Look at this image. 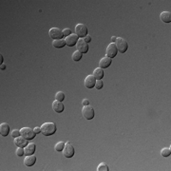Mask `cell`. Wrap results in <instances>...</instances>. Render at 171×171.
Wrapping results in <instances>:
<instances>
[{"label":"cell","instance_id":"cell-28","mask_svg":"<svg viewBox=\"0 0 171 171\" xmlns=\"http://www.w3.org/2000/svg\"><path fill=\"white\" fill-rule=\"evenodd\" d=\"M15 153L17 156H19V157H21V156H23L24 154H25V151H24V148H17Z\"/></svg>","mask_w":171,"mask_h":171},{"label":"cell","instance_id":"cell-13","mask_svg":"<svg viewBox=\"0 0 171 171\" xmlns=\"http://www.w3.org/2000/svg\"><path fill=\"white\" fill-rule=\"evenodd\" d=\"M52 109L55 112H57V113H62L65 109V106L63 104V102L56 100L52 103Z\"/></svg>","mask_w":171,"mask_h":171},{"label":"cell","instance_id":"cell-22","mask_svg":"<svg viewBox=\"0 0 171 171\" xmlns=\"http://www.w3.org/2000/svg\"><path fill=\"white\" fill-rule=\"evenodd\" d=\"M65 145H66V144L64 143V142H58L54 146V149L57 151V152H62L63 149H64V148H65Z\"/></svg>","mask_w":171,"mask_h":171},{"label":"cell","instance_id":"cell-2","mask_svg":"<svg viewBox=\"0 0 171 171\" xmlns=\"http://www.w3.org/2000/svg\"><path fill=\"white\" fill-rule=\"evenodd\" d=\"M116 47H117V50H118L119 52L121 53H125L128 48V44L126 42V40L125 39L121 38V37H117L116 39Z\"/></svg>","mask_w":171,"mask_h":171},{"label":"cell","instance_id":"cell-14","mask_svg":"<svg viewBox=\"0 0 171 171\" xmlns=\"http://www.w3.org/2000/svg\"><path fill=\"white\" fill-rule=\"evenodd\" d=\"M111 63H112V59L111 58H109V57H107V56H106V57H103L102 59L100 60V62H99V68H109L110 65H111Z\"/></svg>","mask_w":171,"mask_h":171},{"label":"cell","instance_id":"cell-11","mask_svg":"<svg viewBox=\"0 0 171 171\" xmlns=\"http://www.w3.org/2000/svg\"><path fill=\"white\" fill-rule=\"evenodd\" d=\"M29 140L25 139L24 137L22 136H19L17 137V138H14V145H15L16 146H18V148H25L26 146L29 145Z\"/></svg>","mask_w":171,"mask_h":171},{"label":"cell","instance_id":"cell-23","mask_svg":"<svg viewBox=\"0 0 171 171\" xmlns=\"http://www.w3.org/2000/svg\"><path fill=\"white\" fill-rule=\"evenodd\" d=\"M161 155L163 156V157H169L171 155V149L170 148H164L161 150Z\"/></svg>","mask_w":171,"mask_h":171},{"label":"cell","instance_id":"cell-32","mask_svg":"<svg viewBox=\"0 0 171 171\" xmlns=\"http://www.w3.org/2000/svg\"><path fill=\"white\" fill-rule=\"evenodd\" d=\"M33 130H34V132H35L36 134H38V133L41 132V128H39V126H36V128H33Z\"/></svg>","mask_w":171,"mask_h":171},{"label":"cell","instance_id":"cell-25","mask_svg":"<svg viewBox=\"0 0 171 171\" xmlns=\"http://www.w3.org/2000/svg\"><path fill=\"white\" fill-rule=\"evenodd\" d=\"M97 170H98V171H109V167H107L106 164L102 163V164H100L98 165V167H97Z\"/></svg>","mask_w":171,"mask_h":171},{"label":"cell","instance_id":"cell-20","mask_svg":"<svg viewBox=\"0 0 171 171\" xmlns=\"http://www.w3.org/2000/svg\"><path fill=\"white\" fill-rule=\"evenodd\" d=\"M52 46L57 48H62L66 46V41L65 39H57V40L52 41Z\"/></svg>","mask_w":171,"mask_h":171},{"label":"cell","instance_id":"cell-33","mask_svg":"<svg viewBox=\"0 0 171 171\" xmlns=\"http://www.w3.org/2000/svg\"><path fill=\"white\" fill-rule=\"evenodd\" d=\"M0 68H1L2 70H6V65H5V64H1V66H0Z\"/></svg>","mask_w":171,"mask_h":171},{"label":"cell","instance_id":"cell-12","mask_svg":"<svg viewBox=\"0 0 171 171\" xmlns=\"http://www.w3.org/2000/svg\"><path fill=\"white\" fill-rule=\"evenodd\" d=\"M96 84V79L93 75H87L85 79V86L87 89H93Z\"/></svg>","mask_w":171,"mask_h":171},{"label":"cell","instance_id":"cell-15","mask_svg":"<svg viewBox=\"0 0 171 171\" xmlns=\"http://www.w3.org/2000/svg\"><path fill=\"white\" fill-rule=\"evenodd\" d=\"M36 162V156H34L33 154L32 155H28L27 157L24 160V164L27 167H32V165L35 164Z\"/></svg>","mask_w":171,"mask_h":171},{"label":"cell","instance_id":"cell-17","mask_svg":"<svg viewBox=\"0 0 171 171\" xmlns=\"http://www.w3.org/2000/svg\"><path fill=\"white\" fill-rule=\"evenodd\" d=\"M10 133V126L7 123H2L0 125V134L3 137L8 136Z\"/></svg>","mask_w":171,"mask_h":171},{"label":"cell","instance_id":"cell-6","mask_svg":"<svg viewBox=\"0 0 171 171\" xmlns=\"http://www.w3.org/2000/svg\"><path fill=\"white\" fill-rule=\"evenodd\" d=\"M48 34H50V37L53 40H57V39H63V31L60 30L59 28H51L50 32H48Z\"/></svg>","mask_w":171,"mask_h":171},{"label":"cell","instance_id":"cell-21","mask_svg":"<svg viewBox=\"0 0 171 171\" xmlns=\"http://www.w3.org/2000/svg\"><path fill=\"white\" fill-rule=\"evenodd\" d=\"M82 56H83V53L80 52L79 51H76L72 53V60L75 61V62H78L82 59Z\"/></svg>","mask_w":171,"mask_h":171},{"label":"cell","instance_id":"cell-5","mask_svg":"<svg viewBox=\"0 0 171 171\" xmlns=\"http://www.w3.org/2000/svg\"><path fill=\"white\" fill-rule=\"evenodd\" d=\"M20 133H21L22 137H24V138L29 141L34 139V137L36 135V133L34 132V130L32 129L31 128H22L20 129Z\"/></svg>","mask_w":171,"mask_h":171},{"label":"cell","instance_id":"cell-31","mask_svg":"<svg viewBox=\"0 0 171 171\" xmlns=\"http://www.w3.org/2000/svg\"><path fill=\"white\" fill-rule=\"evenodd\" d=\"M84 40H85V41H86V42H87V44H89V43H90V42L91 41V37H90V36L89 35V34H87V36H86V37L84 38Z\"/></svg>","mask_w":171,"mask_h":171},{"label":"cell","instance_id":"cell-30","mask_svg":"<svg viewBox=\"0 0 171 171\" xmlns=\"http://www.w3.org/2000/svg\"><path fill=\"white\" fill-rule=\"evenodd\" d=\"M82 104H83V106H89L90 105V101L87 100V99H84V100H83V102H82Z\"/></svg>","mask_w":171,"mask_h":171},{"label":"cell","instance_id":"cell-18","mask_svg":"<svg viewBox=\"0 0 171 171\" xmlns=\"http://www.w3.org/2000/svg\"><path fill=\"white\" fill-rule=\"evenodd\" d=\"M161 20L164 23H170L171 22V12H163L160 15Z\"/></svg>","mask_w":171,"mask_h":171},{"label":"cell","instance_id":"cell-19","mask_svg":"<svg viewBox=\"0 0 171 171\" xmlns=\"http://www.w3.org/2000/svg\"><path fill=\"white\" fill-rule=\"evenodd\" d=\"M94 76V78L96 80H102V78L104 77V70L101 68H97L94 70L93 71V74H92Z\"/></svg>","mask_w":171,"mask_h":171},{"label":"cell","instance_id":"cell-3","mask_svg":"<svg viewBox=\"0 0 171 171\" xmlns=\"http://www.w3.org/2000/svg\"><path fill=\"white\" fill-rule=\"evenodd\" d=\"M82 115L87 120H92L94 118V109L91 106H86L82 109Z\"/></svg>","mask_w":171,"mask_h":171},{"label":"cell","instance_id":"cell-24","mask_svg":"<svg viewBox=\"0 0 171 171\" xmlns=\"http://www.w3.org/2000/svg\"><path fill=\"white\" fill-rule=\"evenodd\" d=\"M64 99H65V93L63 91H58L55 94V100L62 102L64 101Z\"/></svg>","mask_w":171,"mask_h":171},{"label":"cell","instance_id":"cell-8","mask_svg":"<svg viewBox=\"0 0 171 171\" xmlns=\"http://www.w3.org/2000/svg\"><path fill=\"white\" fill-rule=\"evenodd\" d=\"M117 53H118V50H117L116 44L115 43H110L106 48V56L112 59V58H114L117 55Z\"/></svg>","mask_w":171,"mask_h":171},{"label":"cell","instance_id":"cell-9","mask_svg":"<svg viewBox=\"0 0 171 171\" xmlns=\"http://www.w3.org/2000/svg\"><path fill=\"white\" fill-rule=\"evenodd\" d=\"M76 48L77 51H79L80 52L87 53V51H89V44L84 40V38H80L76 44Z\"/></svg>","mask_w":171,"mask_h":171},{"label":"cell","instance_id":"cell-27","mask_svg":"<svg viewBox=\"0 0 171 171\" xmlns=\"http://www.w3.org/2000/svg\"><path fill=\"white\" fill-rule=\"evenodd\" d=\"M104 87V83H103L102 80H96V84H95V87L97 90H101L102 87Z\"/></svg>","mask_w":171,"mask_h":171},{"label":"cell","instance_id":"cell-1","mask_svg":"<svg viewBox=\"0 0 171 171\" xmlns=\"http://www.w3.org/2000/svg\"><path fill=\"white\" fill-rule=\"evenodd\" d=\"M57 130L56 125L54 123H45L41 125V133L45 136H51Z\"/></svg>","mask_w":171,"mask_h":171},{"label":"cell","instance_id":"cell-16","mask_svg":"<svg viewBox=\"0 0 171 171\" xmlns=\"http://www.w3.org/2000/svg\"><path fill=\"white\" fill-rule=\"evenodd\" d=\"M35 149H36V145L33 144V143H31L29 144L25 148H24V151H25V155L28 156V155H32L35 152Z\"/></svg>","mask_w":171,"mask_h":171},{"label":"cell","instance_id":"cell-7","mask_svg":"<svg viewBox=\"0 0 171 171\" xmlns=\"http://www.w3.org/2000/svg\"><path fill=\"white\" fill-rule=\"evenodd\" d=\"M63 155H64L66 158H71L73 157V155H74V148H73V145L70 142L66 143L65 148L63 149Z\"/></svg>","mask_w":171,"mask_h":171},{"label":"cell","instance_id":"cell-10","mask_svg":"<svg viewBox=\"0 0 171 171\" xmlns=\"http://www.w3.org/2000/svg\"><path fill=\"white\" fill-rule=\"evenodd\" d=\"M78 40H79V37H78L75 33H71L70 36H68L65 38V41H66V45L68 47H73L75 46Z\"/></svg>","mask_w":171,"mask_h":171},{"label":"cell","instance_id":"cell-4","mask_svg":"<svg viewBox=\"0 0 171 171\" xmlns=\"http://www.w3.org/2000/svg\"><path fill=\"white\" fill-rule=\"evenodd\" d=\"M75 34L79 38H85L87 35V28L84 24H77L75 26Z\"/></svg>","mask_w":171,"mask_h":171},{"label":"cell","instance_id":"cell-35","mask_svg":"<svg viewBox=\"0 0 171 171\" xmlns=\"http://www.w3.org/2000/svg\"><path fill=\"white\" fill-rule=\"evenodd\" d=\"M0 60H1V64H3V61H4V58H3V55L1 54V56H0Z\"/></svg>","mask_w":171,"mask_h":171},{"label":"cell","instance_id":"cell-34","mask_svg":"<svg viewBox=\"0 0 171 171\" xmlns=\"http://www.w3.org/2000/svg\"><path fill=\"white\" fill-rule=\"evenodd\" d=\"M116 39H117V37H116V36H112V37H111V41H112V43L116 42Z\"/></svg>","mask_w":171,"mask_h":171},{"label":"cell","instance_id":"cell-26","mask_svg":"<svg viewBox=\"0 0 171 171\" xmlns=\"http://www.w3.org/2000/svg\"><path fill=\"white\" fill-rule=\"evenodd\" d=\"M11 135H12V138H17V137L21 136L20 130H19V129H13V130L12 131Z\"/></svg>","mask_w":171,"mask_h":171},{"label":"cell","instance_id":"cell-29","mask_svg":"<svg viewBox=\"0 0 171 171\" xmlns=\"http://www.w3.org/2000/svg\"><path fill=\"white\" fill-rule=\"evenodd\" d=\"M63 34H64V36H66V37L70 36V34H71V31H70V29H68V28L64 29V30H63Z\"/></svg>","mask_w":171,"mask_h":171}]
</instances>
